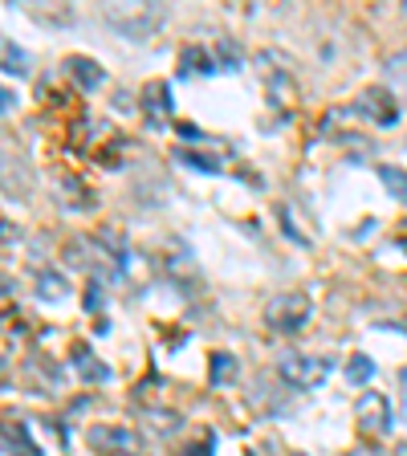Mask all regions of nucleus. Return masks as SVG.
<instances>
[{
	"mask_svg": "<svg viewBox=\"0 0 407 456\" xmlns=\"http://www.w3.org/2000/svg\"><path fill=\"white\" fill-rule=\"evenodd\" d=\"M102 17H106V25H110L114 33H123L126 41H147L163 28L167 12H163L159 4H106Z\"/></svg>",
	"mask_w": 407,
	"mask_h": 456,
	"instance_id": "nucleus-1",
	"label": "nucleus"
},
{
	"mask_svg": "<svg viewBox=\"0 0 407 456\" xmlns=\"http://www.w3.org/2000/svg\"><path fill=\"white\" fill-rule=\"evenodd\" d=\"M277 370H281V379L289 383V387L313 391V387H322V383L330 379L334 359H326V354H285Z\"/></svg>",
	"mask_w": 407,
	"mask_h": 456,
	"instance_id": "nucleus-2",
	"label": "nucleus"
},
{
	"mask_svg": "<svg viewBox=\"0 0 407 456\" xmlns=\"http://www.w3.org/2000/svg\"><path fill=\"white\" fill-rule=\"evenodd\" d=\"M310 314H313V305L305 294H277L265 305V326L273 334H294L310 322Z\"/></svg>",
	"mask_w": 407,
	"mask_h": 456,
	"instance_id": "nucleus-3",
	"label": "nucleus"
},
{
	"mask_svg": "<svg viewBox=\"0 0 407 456\" xmlns=\"http://www.w3.org/2000/svg\"><path fill=\"white\" fill-rule=\"evenodd\" d=\"M85 440H90V448H98V452H106V456H139L142 452V436L134 428H123V424H94L85 432Z\"/></svg>",
	"mask_w": 407,
	"mask_h": 456,
	"instance_id": "nucleus-4",
	"label": "nucleus"
},
{
	"mask_svg": "<svg viewBox=\"0 0 407 456\" xmlns=\"http://www.w3.org/2000/svg\"><path fill=\"white\" fill-rule=\"evenodd\" d=\"M354 114L370 118L375 126H395L399 123V106H395V94H391L387 86H370L354 98Z\"/></svg>",
	"mask_w": 407,
	"mask_h": 456,
	"instance_id": "nucleus-5",
	"label": "nucleus"
},
{
	"mask_svg": "<svg viewBox=\"0 0 407 456\" xmlns=\"http://www.w3.org/2000/svg\"><path fill=\"white\" fill-rule=\"evenodd\" d=\"M354 419L367 436H387L391 432V399L379 395V391H367L359 399V408H354Z\"/></svg>",
	"mask_w": 407,
	"mask_h": 456,
	"instance_id": "nucleus-6",
	"label": "nucleus"
},
{
	"mask_svg": "<svg viewBox=\"0 0 407 456\" xmlns=\"http://www.w3.org/2000/svg\"><path fill=\"white\" fill-rule=\"evenodd\" d=\"M0 69L12 77H25L33 74V53L28 49H20L12 37H0Z\"/></svg>",
	"mask_w": 407,
	"mask_h": 456,
	"instance_id": "nucleus-7",
	"label": "nucleus"
},
{
	"mask_svg": "<svg viewBox=\"0 0 407 456\" xmlns=\"http://www.w3.org/2000/svg\"><path fill=\"white\" fill-rule=\"evenodd\" d=\"M66 74L74 77L82 90H98L102 86V66H98L94 57H82V53H69L66 57Z\"/></svg>",
	"mask_w": 407,
	"mask_h": 456,
	"instance_id": "nucleus-8",
	"label": "nucleus"
},
{
	"mask_svg": "<svg viewBox=\"0 0 407 456\" xmlns=\"http://www.w3.org/2000/svg\"><path fill=\"white\" fill-rule=\"evenodd\" d=\"M383 74H387V90H391V94H399L407 102V49H403V53H395V57H387Z\"/></svg>",
	"mask_w": 407,
	"mask_h": 456,
	"instance_id": "nucleus-9",
	"label": "nucleus"
},
{
	"mask_svg": "<svg viewBox=\"0 0 407 456\" xmlns=\"http://www.w3.org/2000/svg\"><path fill=\"white\" fill-rule=\"evenodd\" d=\"M74 359H77V375H82L85 383H106V379H110V370H106L94 354L85 351V346H74Z\"/></svg>",
	"mask_w": 407,
	"mask_h": 456,
	"instance_id": "nucleus-10",
	"label": "nucleus"
},
{
	"mask_svg": "<svg viewBox=\"0 0 407 456\" xmlns=\"http://www.w3.org/2000/svg\"><path fill=\"white\" fill-rule=\"evenodd\" d=\"M237 379V359L232 354H212V387H228Z\"/></svg>",
	"mask_w": 407,
	"mask_h": 456,
	"instance_id": "nucleus-11",
	"label": "nucleus"
},
{
	"mask_svg": "<svg viewBox=\"0 0 407 456\" xmlns=\"http://www.w3.org/2000/svg\"><path fill=\"white\" fill-rule=\"evenodd\" d=\"M379 180L395 200H407V171L403 167H379Z\"/></svg>",
	"mask_w": 407,
	"mask_h": 456,
	"instance_id": "nucleus-12",
	"label": "nucleus"
},
{
	"mask_svg": "<svg viewBox=\"0 0 407 456\" xmlns=\"http://www.w3.org/2000/svg\"><path fill=\"white\" fill-rule=\"evenodd\" d=\"M142 94L151 98V102H147V106H151V114H171V90L163 82H151Z\"/></svg>",
	"mask_w": 407,
	"mask_h": 456,
	"instance_id": "nucleus-13",
	"label": "nucleus"
},
{
	"mask_svg": "<svg viewBox=\"0 0 407 456\" xmlns=\"http://www.w3.org/2000/svg\"><path fill=\"white\" fill-rule=\"evenodd\" d=\"M370 375H375V362H370L367 354H354L351 367H346V379L359 387V383H370Z\"/></svg>",
	"mask_w": 407,
	"mask_h": 456,
	"instance_id": "nucleus-14",
	"label": "nucleus"
},
{
	"mask_svg": "<svg viewBox=\"0 0 407 456\" xmlns=\"http://www.w3.org/2000/svg\"><path fill=\"white\" fill-rule=\"evenodd\" d=\"M66 294H69L66 277H57V273H41V297H45V302H57V297H66Z\"/></svg>",
	"mask_w": 407,
	"mask_h": 456,
	"instance_id": "nucleus-15",
	"label": "nucleus"
},
{
	"mask_svg": "<svg viewBox=\"0 0 407 456\" xmlns=\"http://www.w3.org/2000/svg\"><path fill=\"white\" fill-rule=\"evenodd\" d=\"M175 159H180V163H188V167H196V171H220V163L212 159V155H191V151H175Z\"/></svg>",
	"mask_w": 407,
	"mask_h": 456,
	"instance_id": "nucleus-16",
	"label": "nucleus"
},
{
	"mask_svg": "<svg viewBox=\"0 0 407 456\" xmlns=\"http://www.w3.org/2000/svg\"><path fill=\"white\" fill-rule=\"evenodd\" d=\"M9 106H12V94L9 90H0V110H9Z\"/></svg>",
	"mask_w": 407,
	"mask_h": 456,
	"instance_id": "nucleus-17",
	"label": "nucleus"
},
{
	"mask_svg": "<svg viewBox=\"0 0 407 456\" xmlns=\"http://www.w3.org/2000/svg\"><path fill=\"white\" fill-rule=\"evenodd\" d=\"M4 294H9V285H4V281H0V302H4Z\"/></svg>",
	"mask_w": 407,
	"mask_h": 456,
	"instance_id": "nucleus-18",
	"label": "nucleus"
},
{
	"mask_svg": "<svg viewBox=\"0 0 407 456\" xmlns=\"http://www.w3.org/2000/svg\"><path fill=\"white\" fill-rule=\"evenodd\" d=\"M0 375H4V367H0Z\"/></svg>",
	"mask_w": 407,
	"mask_h": 456,
	"instance_id": "nucleus-19",
	"label": "nucleus"
},
{
	"mask_svg": "<svg viewBox=\"0 0 407 456\" xmlns=\"http://www.w3.org/2000/svg\"><path fill=\"white\" fill-rule=\"evenodd\" d=\"M403 379H407V370H403Z\"/></svg>",
	"mask_w": 407,
	"mask_h": 456,
	"instance_id": "nucleus-20",
	"label": "nucleus"
}]
</instances>
